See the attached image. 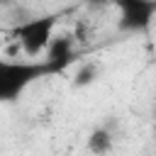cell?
<instances>
[{"instance_id": "5", "label": "cell", "mask_w": 156, "mask_h": 156, "mask_svg": "<svg viewBox=\"0 0 156 156\" xmlns=\"http://www.w3.org/2000/svg\"><path fill=\"white\" fill-rule=\"evenodd\" d=\"M88 146H90L93 151H110V149H112V136H110L105 129H95V132L90 134V139H88Z\"/></svg>"}, {"instance_id": "3", "label": "cell", "mask_w": 156, "mask_h": 156, "mask_svg": "<svg viewBox=\"0 0 156 156\" xmlns=\"http://www.w3.org/2000/svg\"><path fill=\"white\" fill-rule=\"evenodd\" d=\"M122 32H146L156 17V0H115Z\"/></svg>"}, {"instance_id": "4", "label": "cell", "mask_w": 156, "mask_h": 156, "mask_svg": "<svg viewBox=\"0 0 156 156\" xmlns=\"http://www.w3.org/2000/svg\"><path fill=\"white\" fill-rule=\"evenodd\" d=\"M44 56H46L44 61L49 63L51 73H58L66 63L73 61V41L68 37H54V41H51V46L46 49Z\"/></svg>"}, {"instance_id": "1", "label": "cell", "mask_w": 156, "mask_h": 156, "mask_svg": "<svg viewBox=\"0 0 156 156\" xmlns=\"http://www.w3.org/2000/svg\"><path fill=\"white\" fill-rule=\"evenodd\" d=\"M49 63L41 61H20L0 56V102H15L34 80L49 76Z\"/></svg>"}, {"instance_id": "2", "label": "cell", "mask_w": 156, "mask_h": 156, "mask_svg": "<svg viewBox=\"0 0 156 156\" xmlns=\"http://www.w3.org/2000/svg\"><path fill=\"white\" fill-rule=\"evenodd\" d=\"M56 22L58 17L56 15H39V17H29V20H22L12 27L10 37L15 39V44L22 49L24 56L29 58H37V56H44L46 49L51 46L54 37H56Z\"/></svg>"}]
</instances>
